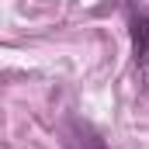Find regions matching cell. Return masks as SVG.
Listing matches in <instances>:
<instances>
[{
    "label": "cell",
    "mask_w": 149,
    "mask_h": 149,
    "mask_svg": "<svg viewBox=\"0 0 149 149\" xmlns=\"http://www.w3.org/2000/svg\"><path fill=\"white\" fill-rule=\"evenodd\" d=\"M128 35H132V56L135 66H149V10L142 7H128Z\"/></svg>",
    "instance_id": "6da1fadb"
},
{
    "label": "cell",
    "mask_w": 149,
    "mask_h": 149,
    "mask_svg": "<svg viewBox=\"0 0 149 149\" xmlns=\"http://www.w3.org/2000/svg\"><path fill=\"white\" fill-rule=\"evenodd\" d=\"M63 142H66V149H111L90 121H80V118H70L63 125Z\"/></svg>",
    "instance_id": "7a4b0ae2"
}]
</instances>
